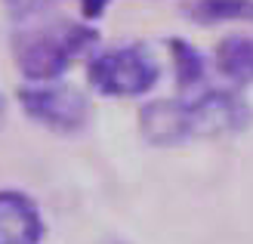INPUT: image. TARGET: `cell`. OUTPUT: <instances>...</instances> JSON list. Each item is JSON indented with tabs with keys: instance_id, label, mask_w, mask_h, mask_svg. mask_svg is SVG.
Returning <instances> with one entry per match:
<instances>
[{
	"instance_id": "cell-1",
	"label": "cell",
	"mask_w": 253,
	"mask_h": 244,
	"mask_svg": "<svg viewBox=\"0 0 253 244\" xmlns=\"http://www.w3.org/2000/svg\"><path fill=\"white\" fill-rule=\"evenodd\" d=\"M102 34L90 22H71V19H53V22H22V28L9 37V53L19 74L28 84L43 81H62L68 68L84 53H96Z\"/></svg>"
},
{
	"instance_id": "cell-2",
	"label": "cell",
	"mask_w": 253,
	"mask_h": 244,
	"mask_svg": "<svg viewBox=\"0 0 253 244\" xmlns=\"http://www.w3.org/2000/svg\"><path fill=\"white\" fill-rule=\"evenodd\" d=\"M161 81V62L145 44H121L96 49L86 59V84L108 99L148 96Z\"/></svg>"
},
{
	"instance_id": "cell-3",
	"label": "cell",
	"mask_w": 253,
	"mask_h": 244,
	"mask_svg": "<svg viewBox=\"0 0 253 244\" xmlns=\"http://www.w3.org/2000/svg\"><path fill=\"white\" fill-rule=\"evenodd\" d=\"M16 102L25 111V118L62 136H78L93 121V105L86 93L62 81L25 84L16 90Z\"/></svg>"
},
{
	"instance_id": "cell-4",
	"label": "cell",
	"mask_w": 253,
	"mask_h": 244,
	"mask_svg": "<svg viewBox=\"0 0 253 244\" xmlns=\"http://www.w3.org/2000/svg\"><path fill=\"white\" fill-rule=\"evenodd\" d=\"M182 136L192 139H219L241 133L250 127V105L235 90H201V93L182 96Z\"/></svg>"
},
{
	"instance_id": "cell-5",
	"label": "cell",
	"mask_w": 253,
	"mask_h": 244,
	"mask_svg": "<svg viewBox=\"0 0 253 244\" xmlns=\"http://www.w3.org/2000/svg\"><path fill=\"white\" fill-rule=\"evenodd\" d=\"M46 220L22 189H0V244H41Z\"/></svg>"
},
{
	"instance_id": "cell-6",
	"label": "cell",
	"mask_w": 253,
	"mask_h": 244,
	"mask_svg": "<svg viewBox=\"0 0 253 244\" xmlns=\"http://www.w3.org/2000/svg\"><path fill=\"white\" fill-rule=\"evenodd\" d=\"M213 62L222 78H229L235 87L253 84V34H225L216 44Z\"/></svg>"
},
{
	"instance_id": "cell-7",
	"label": "cell",
	"mask_w": 253,
	"mask_h": 244,
	"mask_svg": "<svg viewBox=\"0 0 253 244\" xmlns=\"http://www.w3.org/2000/svg\"><path fill=\"white\" fill-rule=\"evenodd\" d=\"M167 53L173 62V78L182 96H192L204 90V78H207V62L204 53L185 37H167Z\"/></svg>"
},
{
	"instance_id": "cell-8",
	"label": "cell",
	"mask_w": 253,
	"mask_h": 244,
	"mask_svg": "<svg viewBox=\"0 0 253 244\" xmlns=\"http://www.w3.org/2000/svg\"><path fill=\"white\" fill-rule=\"evenodd\" d=\"M185 16L195 25H225V22H253V0H192Z\"/></svg>"
},
{
	"instance_id": "cell-9",
	"label": "cell",
	"mask_w": 253,
	"mask_h": 244,
	"mask_svg": "<svg viewBox=\"0 0 253 244\" xmlns=\"http://www.w3.org/2000/svg\"><path fill=\"white\" fill-rule=\"evenodd\" d=\"M59 3V0H3V6L12 19H16L19 25L22 22H31V19H41L46 16L49 9H53Z\"/></svg>"
},
{
	"instance_id": "cell-10",
	"label": "cell",
	"mask_w": 253,
	"mask_h": 244,
	"mask_svg": "<svg viewBox=\"0 0 253 244\" xmlns=\"http://www.w3.org/2000/svg\"><path fill=\"white\" fill-rule=\"evenodd\" d=\"M81 3V16H84V22H99L108 12V6H111V0H78Z\"/></svg>"
},
{
	"instance_id": "cell-11",
	"label": "cell",
	"mask_w": 253,
	"mask_h": 244,
	"mask_svg": "<svg viewBox=\"0 0 253 244\" xmlns=\"http://www.w3.org/2000/svg\"><path fill=\"white\" fill-rule=\"evenodd\" d=\"M6 121V99H3V93H0V124Z\"/></svg>"
},
{
	"instance_id": "cell-12",
	"label": "cell",
	"mask_w": 253,
	"mask_h": 244,
	"mask_svg": "<svg viewBox=\"0 0 253 244\" xmlns=\"http://www.w3.org/2000/svg\"><path fill=\"white\" fill-rule=\"evenodd\" d=\"M108 244H121V241H108Z\"/></svg>"
}]
</instances>
